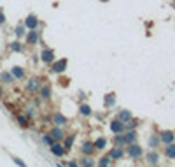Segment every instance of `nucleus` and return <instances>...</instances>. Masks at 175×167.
Segmentation results:
<instances>
[{
	"label": "nucleus",
	"instance_id": "f257e3e1",
	"mask_svg": "<svg viewBox=\"0 0 175 167\" xmlns=\"http://www.w3.org/2000/svg\"><path fill=\"white\" fill-rule=\"evenodd\" d=\"M126 153H128V157L133 158V160H138V158H142L144 155V150L140 144H137V143H130L128 144V150H126Z\"/></svg>",
	"mask_w": 175,
	"mask_h": 167
},
{
	"label": "nucleus",
	"instance_id": "f03ea898",
	"mask_svg": "<svg viewBox=\"0 0 175 167\" xmlns=\"http://www.w3.org/2000/svg\"><path fill=\"white\" fill-rule=\"evenodd\" d=\"M110 130H112L114 134H121V132H126V123L121 121L119 118H116L110 121Z\"/></svg>",
	"mask_w": 175,
	"mask_h": 167
},
{
	"label": "nucleus",
	"instance_id": "7ed1b4c3",
	"mask_svg": "<svg viewBox=\"0 0 175 167\" xmlns=\"http://www.w3.org/2000/svg\"><path fill=\"white\" fill-rule=\"evenodd\" d=\"M159 141H161V144L175 143V132L173 130H163V132L159 134Z\"/></svg>",
	"mask_w": 175,
	"mask_h": 167
},
{
	"label": "nucleus",
	"instance_id": "20e7f679",
	"mask_svg": "<svg viewBox=\"0 0 175 167\" xmlns=\"http://www.w3.org/2000/svg\"><path fill=\"white\" fill-rule=\"evenodd\" d=\"M49 150H51V153L54 155V157H63V155H65V151H67L65 146H63L60 141H54L51 146H49Z\"/></svg>",
	"mask_w": 175,
	"mask_h": 167
},
{
	"label": "nucleus",
	"instance_id": "39448f33",
	"mask_svg": "<svg viewBox=\"0 0 175 167\" xmlns=\"http://www.w3.org/2000/svg\"><path fill=\"white\" fill-rule=\"evenodd\" d=\"M65 69H67V60L63 58V60H54V62L51 63V71L54 74H62V72H65Z\"/></svg>",
	"mask_w": 175,
	"mask_h": 167
},
{
	"label": "nucleus",
	"instance_id": "423d86ee",
	"mask_svg": "<svg viewBox=\"0 0 175 167\" xmlns=\"http://www.w3.org/2000/svg\"><path fill=\"white\" fill-rule=\"evenodd\" d=\"M95 151H96V148H95V144H93L91 141H86V143L81 144V153H83V155H91L93 157Z\"/></svg>",
	"mask_w": 175,
	"mask_h": 167
},
{
	"label": "nucleus",
	"instance_id": "0eeeda50",
	"mask_svg": "<svg viewBox=\"0 0 175 167\" xmlns=\"http://www.w3.org/2000/svg\"><path fill=\"white\" fill-rule=\"evenodd\" d=\"M109 157L112 158V162H116V160H121V158L124 157V150L123 146H116L110 150V153H109Z\"/></svg>",
	"mask_w": 175,
	"mask_h": 167
},
{
	"label": "nucleus",
	"instance_id": "6e6552de",
	"mask_svg": "<svg viewBox=\"0 0 175 167\" xmlns=\"http://www.w3.org/2000/svg\"><path fill=\"white\" fill-rule=\"evenodd\" d=\"M41 60L44 63H53L54 62V51L49 49V48H46V49L42 51V55H41Z\"/></svg>",
	"mask_w": 175,
	"mask_h": 167
},
{
	"label": "nucleus",
	"instance_id": "1a4fd4ad",
	"mask_svg": "<svg viewBox=\"0 0 175 167\" xmlns=\"http://www.w3.org/2000/svg\"><path fill=\"white\" fill-rule=\"evenodd\" d=\"M53 123L54 125H58V127H65L67 123H68V120L65 118V115H62V113H56V115H53Z\"/></svg>",
	"mask_w": 175,
	"mask_h": 167
},
{
	"label": "nucleus",
	"instance_id": "9d476101",
	"mask_svg": "<svg viewBox=\"0 0 175 167\" xmlns=\"http://www.w3.org/2000/svg\"><path fill=\"white\" fill-rule=\"evenodd\" d=\"M28 92L35 93V92H41V79L39 77H32L30 83H28Z\"/></svg>",
	"mask_w": 175,
	"mask_h": 167
},
{
	"label": "nucleus",
	"instance_id": "9b49d317",
	"mask_svg": "<svg viewBox=\"0 0 175 167\" xmlns=\"http://www.w3.org/2000/svg\"><path fill=\"white\" fill-rule=\"evenodd\" d=\"M163 153H165V157L168 158V160H175V143L166 144L165 150H163Z\"/></svg>",
	"mask_w": 175,
	"mask_h": 167
},
{
	"label": "nucleus",
	"instance_id": "f8f14e48",
	"mask_svg": "<svg viewBox=\"0 0 175 167\" xmlns=\"http://www.w3.org/2000/svg\"><path fill=\"white\" fill-rule=\"evenodd\" d=\"M117 118L124 121V123H128V121H131L133 120V115H131V111H128V109H121L119 113H117Z\"/></svg>",
	"mask_w": 175,
	"mask_h": 167
},
{
	"label": "nucleus",
	"instance_id": "ddd939ff",
	"mask_svg": "<svg viewBox=\"0 0 175 167\" xmlns=\"http://www.w3.org/2000/svg\"><path fill=\"white\" fill-rule=\"evenodd\" d=\"M25 25L30 28V30H37V27H39V20H37V16H28L26 18V21H25Z\"/></svg>",
	"mask_w": 175,
	"mask_h": 167
},
{
	"label": "nucleus",
	"instance_id": "4468645a",
	"mask_svg": "<svg viewBox=\"0 0 175 167\" xmlns=\"http://www.w3.org/2000/svg\"><path fill=\"white\" fill-rule=\"evenodd\" d=\"M145 160H147L149 165H158V164H159V155H158L156 151H149Z\"/></svg>",
	"mask_w": 175,
	"mask_h": 167
},
{
	"label": "nucleus",
	"instance_id": "2eb2a0df",
	"mask_svg": "<svg viewBox=\"0 0 175 167\" xmlns=\"http://www.w3.org/2000/svg\"><path fill=\"white\" fill-rule=\"evenodd\" d=\"M49 134L53 136V139H54V141H62L63 137H65V132L62 130V127H58V125L54 127V128H53Z\"/></svg>",
	"mask_w": 175,
	"mask_h": 167
},
{
	"label": "nucleus",
	"instance_id": "dca6fc26",
	"mask_svg": "<svg viewBox=\"0 0 175 167\" xmlns=\"http://www.w3.org/2000/svg\"><path fill=\"white\" fill-rule=\"evenodd\" d=\"M95 164L96 162L91 158V155H83V158L79 160V165H84V167H93Z\"/></svg>",
	"mask_w": 175,
	"mask_h": 167
},
{
	"label": "nucleus",
	"instance_id": "f3484780",
	"mask_svg": "<svg viewBox=\"0 0 175 167\" xmlns=\"http://www.w3.org/2000/svg\"><path fill=\"white\" fill-rule=\"evenodd\" d=\"M79 115L81 116H91L93 111H91V107L86 104V102H83V104H79Z\"/></svg>",
	"mask_w": 175,
	"mask_h": 167
},
{
	"label": "nucleus",
	"instance_id": "a211bd4d",
	"mask_svg": "<svg viewBox=\"0 0 175 167\" xmlns=\"http://www.w3.org/2000/svg\"><path fill=\"white\" fill-rule=\"evenodd\" d=\"M103 100H105V102H103V104H105V107H109V109H110V107H114V106H116V95H114V93L105 95V99H103Z\"/></svg>",
	"mask_w": 175,
	"mask_h": 167
},
{
	"label": "nucleus",
	"instance_id": "6ab92c4d",
	"mask_svg": "<svg viewBox=\"0 0 175 167\" xmlns=\"http://www.w3.org/2000/svg\"><path fill=\"white\" fill-rule=\"evenodd\" d=\"M41 95H42L44 100H49V99H51V86H49V84L41 86Z\"/></svg>",
	"mask_w": 175,
	"mask_h": 167
},
{
	"label": "nucleus",
	"instance_id": "aec40b11",
	"mask_svg": "<svg viewBox=\"0 0 175 167\" xmlns=\"http://www.w3.org/2000/svg\"><path fill=\"white\" fill-rule=\"evenodd\" d=\"M93 144H95L96 150H105V146H107V139H105V137H98Z\"/></svg>",
	"mask_w": 175,
	"mask_h": 167
},
{
	"label": "nucleus",
	"instance_id": "412c9836",
	"mask_svg": "<svg viewBox=\"0 0 175 167\" xmlns=\"http://www.w3.org/2000/svg\"><path fill=\"white\" fill-rule=\"evenodd\" d=\"M161 144V141H159V136H151L149 137V146L152 148V150H156V148Z\"/></svg>",
	"mask_w": 175,
	"mask_h": 167
},
{
	"label": "nucleus",
	"instance_id": "4be33fe9",
	"mask_svg": "<svg viewBox=\"0 0 175 167\" xmlns=\"http://www.w3.org/2000/svg\"><path fill=\"white\" fill-rule=\"evenodd\" d=\"M74 141H75V134H70V136H67L65 137V150H70L72 148V144H74Z\"/></svg>",
	"mask_w": 175,
	"mask_h": 167
},
{
	"label": "nucleus",
	"instance_id": "5701e85b",
	"mask_svg": "<svg viewBox=\"0 0 175 167\" xmlns=\"http://www.w3.org/2000/svg\"><path fill=\"white\" fill-rule=\"evenodd\" d=\"M96 164H98L100 167H107V165H110V164H112V158H110V157H102Z\"/></svg>",
	"mask_w": 175,
	"mask_h": 167
},
{
	"label": "nucleus",
	"instance_id": "b1692460",
	"mask_svg": "<svg viewBox=\"0 0 175 167\" xmlns=\"http://www.w3.org/2000/svg\"><path fill=\"white\" fill-rule=\"evenodd\" d=\"M37 41H39V32L32 30L30 33H28V42H30V44H35Z\"/></svg>",
	"mask_w": 175,
	"mask_h": 167
},
{
	"label": "nucleus",
	"instance_id": "393cba45",
	"mask_svg": "<svg viewBox=\"0 0 175 167\" xmlns=\"http://www.w3.org/2000/svg\"><path fill=\"white\" fill-rule=\"evenodd\" d=\"M12 74H14V77H18V79H21V77L25 76V71H23L21 67H14V69H12Z\"/></svg>",
	"mask_w": 175,
	"mask_h": 167
},
{
	"label": "nucleus",
	"instance_id": "a878e982",
	"mask_svg": "<svg viewBox=\"0 0 175 167\" xmlns=\"http://www.w3.org/2000/svg\"><path fill=\"white\" fill-rule=\"evenodd\" d=\"M42 143H44L46 146H51L53 143H54V139H53L51 134H47V136H44V137H42Z\"/></svg>",
	"mask_w": 175,
	"mask_h": 167
},
{
	"label": "nucleus",
	"instance_id": "bb28decb",
	"mask_svg": "<svg viewBox=\"0 0 175 167\" xmlns=\"http://www.w3.org/2000/svg\"><path fill=\"white\" fill-rule=\"evenodd\" d=\"M11 48H12L14 51H23V48H21V44H18V42H14V44H11Z\"/></svg>",
	"mask_w": 175,
	"mask_h": 167
},
{
	"label": "nucleus",
	"instance_id": "cd10ccee",
	"mask_svg": "<svg viewBox=\"0 0 175 167\" xmlns=\"http://www.w3.org/2000/svg\"><path fill=\"white\" fill-rule=\"evenodd\" d=\"M23 33H25V27H18V30H16V35H18V37H21Z\"/></svg>",
	"mask_w": 175,
	"mask_h": 167
},
{
	"label": "nucleus",
	"instance_id": "c85d7f7f",
	"mask_svg": "<svg viewBox=\"0 0 175 167\" xmlns=\"http://www.w3.org/2000/svg\"><path fill=\"white\" fill-rule=\"evenodd\" d=\"M2 79H4V81H12V76H11V74H7V72H4Z\"/></svg>",
	"mask_w": 175,
	"mask_h": 167
},
{
	"label": "nucleus",
	"instance_id": "c756f323",
	"mask_svg": "<svg viewBox=\"0 0 175 167\" xmlns=\"http://www.w3.org/2000/svg\"><path fill=\"white\" fill-rule=\"evenodd\" d=\"M18 120H20V123H21L23 127H26V118H23V116H20Z\"/></svg>",
	"mask_w": 175,
	"mask_h": 167
},
{
	"label": "nucleus",
	"instance_id": "7c9ffc66",
	"mask_svg": "<svg viewBox=\"0 0 175 167\" xmlns=\"http://www.w3.org/2000/svg\"><path fill=\"white\" fill-rule=\"evenodd\" d=\"M4 23V14H2V11H0V25Z\"/></svg>",
	"mask_w": 175,
	"mask_h": 167
}]
</instances>
